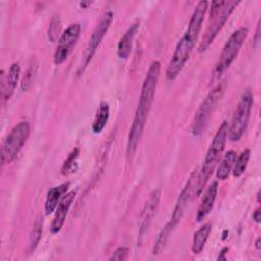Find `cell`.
Returning a JSON list of instances; mask_svg holds the SVG:
<instances>
[{
	"mask_svg": "<svg viewBox=\"0 0 261 261\" xmlns=\"http://www.w3.org/2000/svg\"><path fill=\"white\" fill-rule=\"evenodd\" d=\"M160 69H161L160 62L157 60L153 61L144 79L139 103L135 112V117H134V120L129 129V134H128V138H127L126 154L128 157H132L135 154L138 148L140 139L143 135L144 127L146 125V120L154 101L156 87H157L159 75H160Z\"/></svg>",
	"mask_w": 261,
	"mask_h": 261,
	"instance_id": "1",
	"label": "cell"
},
{
	"mask_svg": "<svg viewBox=\"0 0 261 261\" xmlns=\"http://www.w3.org/2000/svg\"><path fill=\"white\" fill-rule=\"evenodd\" d=\"M208 8L207 1H200L195 7L191 16L187 31L181 39L178 41L171 59L166 68V77L169 81L174 80L182 70L186 62L189 60L196 42L198 40L202 24L204 21L205 13Z\"/></svg>",
	"mask_w": 261,
	"mask_h": 261,
	"instance_id": "2",
	"label": "cell"
},
{
	"mask_svg": "<svg viewBox=\"0 0 261 261\" xmlns=\"http://www.w3.org/2000/svg\"><path fill=\"white\" fill-rule=\"evenodd\" d=\"M228 136V122L223 121L220 126L218 127L210 147L207 151L206 157L204 159L203 165L201 169H199V190L200 192L203 191L204 186L206 185L207 180L210 178L212 172L214 171L215 167L219 163L220 157L224 150V146Z\"/></svg>",
	"mask_w": 261,
	"mask_h": 261,
	"instance_id": "3",
	"label": "cell"
},
{
	"mask_svg": "<svg viewBox=\"0 0 261 261\" xmlns=\"http://www.w3.org/2000/svg\"><path fill=\"white\" fill-rule=\"evenodd\" d=\"M239 3L240 1H213L211 3L210 20H212V22H209L203 40L199 46L200 52H204L209 48Z\"/></svg>",
	"mask_w": 261,
	"mask_h": 261,
	"instance_id": "4",
	"label": "cell"
},
{
	"mask_svg": "<svg viewBox=\"0 0 261 261\" xmlns=\"http://www.w3.org/2000/svg\"><path fill=\"white\" fill-rule=\"evenodd\" d=\"M30 136V123L21 121L12 127L1 146V163L9 164L25 145Z\"/></svg>",
	"mask_w": 261,
	"mask_h": 261,
	"instance_id": "5",
	"label": "cell"
},
{
	"mask_svg": "<svg viewBox=\"0 0 261 261\" xmlns=\"http://www.w3.org/2000/svg\"><path fill=\"white\" fill-rule=\"evenodd\" d=\"M252 106L253 95L250 90H247L243 93L233 112L230 125H228V136L231 141H239L245 133L250 119Z\"/></svg>",
	"mask_w": 261,
	"mask_h": 261,
	"instance_id": "6",
	"label": "cell"
},
{
	"mask_svg": "<svg viewBox=\"0 0 261 261\" xmlns=\"http://www.w3.org/2000/svg\"><path fill=\"white\" fill-rule=\"evenodd\" d=\"M248 32L249 31L247 28L242 27L237 31H234L231 34V36L228 38L215 64L214 74L216 77L220 76L236 59L244 41L248 36Z\"/></svg>",
	"mask_w": 261,
	"mask_h": 261,
	"instance_id": "7",
	"label": "cell"
},
{
	"mask_svg": "<svg viewBox=\"0 0 261 261\" xmlns=\"http://www.w3.org/2000/svg\"><path fill=\"white\" fill-rule=\"evenodd\" d=\"M222 93H223V86L219 84L207 95L205 100L199 106L192 122L191 129L193 135L200 136L205 132L208 121L213 112V109L215 108V105L217 104V102L220 100Z\"/></svg>",
	"mask_w": 261,
	"mask_h": 261,
	"instance_id": "8",
	"label": "cell"
},
{
	"mask_svg": "<svg viewBox=\"0 0 261 261\" xmlns=\"http://www.w3.org/2000/svg\"><path fill=\"white\" fill-rule=\"evenodd\" d=\"M201 194L199 190V169H196L191 174L190 178L188 179L186 186L184 187L175 207L173 209V213L171 215L170 220L168 221L174 228L179 223L186 208L189 206L191 201Z\"/></svg>",
	"mask_w": 261,
	"mask_h": 261,
	"instance_id": "9",
	"label": "cell"
},
{
	"mask_svg": "<svg viewBox=\"0 0 261 261\" xmlns=\"http://www.w3.org/2000/svg\"><path fill=\"white\" fill-rule=\"evenodd\" d=\"M112 20H113V12L110 10L104 12L103 15L101 16V18L99 19V21H98L96 28L94 29V31L89 39V42H88V45H87V48L85 51V55H84L83 67L81 68L82 71L88 66V64L92 60L95 52L97 51L103 38L105 37L106 33L108 32Z\"/></svg>",
	"mask_w": 261,
	"mask_h": 261,
	"instance_id": "10",
	"label": "cell"
},
{
	"mask_svg": "<svg viewBox=\"0 0 261 261\" xmlns=\"http://www.w3.org/2000/svg\"><path fill=\"white\" fill-rule=\"evenodd\" d=\"M81 34V24L72 23L66 28L58 40V45L54 53V63H62L70 53L72 47L75 45Z\"/></svg>",
	"mask_w": 261,
	"mask_h": 261,
	"instance_id": "11",
	"label": "cell"
},
{
	"mask_svg": "<svg viewBox=\"0 0 261 261\" xmlns=\"http://www.w3.org/2000/svg\"><path fill=\"white\" fill-rule=\"evenodd\" d=\"M160 200V191L159 190H154L146 202L141 218H140V224H139V238H143V236L148 231V228L152 222V219L156 213L158 204Z\"/></svg>",
	"mask_w": 261,
	"mask_h": 261,
	"instance_id": "12",
	"label": "cell"
},
{
	"mask_svg": "<svg viewBox=\"0 0 261 261\" xmlns=\"http://www.w3.org/2000/svg\"><path fill=\"white\" fill-rule=\"evenodd\" d=\"M75 195H76L75 191L67 192L62 197L61 201L59 202L58 206L56 207L55 214H54V217H53V220L51 223V232L53 234H57L61 230V228L65 222L67 213L69 211V208L71 207V204L74 201Z\"/></svg>",
	"mask_w": 261,
	"mask_h": 261,
	"instance_id": "13",
	"label": "cell"
},
{
	"mask_svg": "<svg viewBox=\"0 0 261 261\" xmlns=\"http://www.w3.org/2000/svg\"><path fill=\"white\" fill-rule=\"evenodd\" d=\"M217 191H218V182L217 181H212L209 187L207 188L201 204L198 208V212H197V216L196 219L198 222H201L202 220H204L206 218V216L211 212L215 200H216V196H217Z\"/></svg>",
	"mask_w": 261,
	"mask_h": 261,
	"instance_id": "14",
	"label": "cell"
},
{
	"mask_svg": "<svg viewBox=\"0 0 261 261\" xmlns=\"http://www.w3.org/2000/svg\"><path fill=\"white\" fill-rule=\"evenodd\" d=\"M140 27V21H135L124 33V35L120 38L118 45H117V55L121 59H126L132 53L133 48V42L135 39V36L138 32V29Z\"/></svg>",
	"mask_w": 261,
	"mask_h": 261,
	"instance_id": "15",
	"label": "cell"
},
{
	"mask_svg": "<svg viewBox=\"0 0 261 261\" xmlns=\"http://www.w3.org/2000/svg\"><path fill=\"white\" fill-rule=\"evenodd\" d=\"M19 73H20V67L17 62H13L7 71L6 77L3 82V99L5 101L9 100L11 96L13 95L17 82L19 79Z\"/></svg>",
	"mask_w": 261,
	"mask_h": 261,
	"instance_id": "16",
	"label": "cell"
},
{
	"mask_svg": "<svg viewBox=\"0 0 261 261\" xmlns=\"http://www.w3.org/2000/svg\"><path fill=\"white\" fill-rule=\"evenodd\" d=\"M68 188H69V182H64L59 186L53 187L48 191L46 202H45L46 214H51L56 209L62 197L66 194V191L68 190Z\"/></svg>",
	"mask_w": 261,
	"mask_h": 261,
	"instance_id": "17",
	"label": "cell"
},
{
	"mask_svg": "<svg viewBox=\"0 0 261 261\" xmlns=\"http://www.w3.org/2000/svg\"><path fill=\"white\" fill-rule=\"evenodd\" d=\"M236 158H237V153L232 150L228 151L223 156V158L220 161V163L217 167V170H216V177L218 179L225 180L229 176V174L233 168Z\"/></svg>",
	"mask_w": 261,
	"mask_h": 261,
	"instance_id": "18",
	"label": "cell"
},
{
	"mask_svg": "<svg viewBox=\"0 0 261 261\" xmlns=\"http://www.w3.org/2000/svg\"><path fill=\"white\" fill-rule=\"evenodd\" d=\"M109 113H110V109H109V104L105 101L101 102L97 113L95 115L94 121L92 123V130L94 134H100L103 128L105 127L108 118H109Z\"/></svg>",
	"mask_w": 261,
	"mask_h": 261,
	"instance_id": "19",
	"label": "cell"
},
{
	"mask_svg": "<svg viewBox=\"0 0 261 261\" xmlns=\"http://www.w3.org/2000/svg\"><path fill=\"white\" fill-rule=\"evenodd\" d=\"M211 228L212 227L210 223H205L195 232L192 244V252L194 254H200L203 251L211 232Z\"/></svg>",
	"mask_w": 261,
	"mask_h": 261,
	"instance_id": "20",
	"label": "cell"
},
{
	"mask_svg": "<svg viewBox=\"0 0 261 261\" xmlns=\"http://www.w3.org/2000/svg\"><path fill=\"white\" fill-rule=\"evenodd\" d=\"M43 225H44V221H43V217L42 216H38L37 219L34 222L30 238H29V244H28V248H29V252L32 253L38 246L41 237H42V232H43Z\"/></svg>",
	"mask_w": 261,
	"mask_h": 261,
	"instance_id": "21",
	"label": "cell"
},
{
	"mask_svg": "<svg viewBox=\"0 0 261 261\" xmlns=\"http://www.w3.org/2000/svg\"><path fill=\"white\" fill-rule=\"evenodd\" d=\"M173 229H174V227L169 222H167V224L160 231V233H159V236H158V238H157V240L154 244V249H153V254L154 255H157V254L161 253L164 250V248L167 244V241H168V239H169Z\"/></svg>",
	"mask_w": 261,
	"mask_h": 261,
	"instance_id": "22",
	"label": "cell"
},
{
	"mask_svg": "<svg viewBox=\"0 0 261 261\" xmlns=\"http://www.w3.org/2000/svg\"><path fill=\"white\" fill-rule=\"evenodd\" d=\"M250 155H251V151L249 149H246L239 155L238 158H236L234 165L231 170L233 176L239 177L245 172L250 159Z\"/></svg>",
	"mask_w": 261,
	"mask_h": 261,
	"instance_id": "23",
	"label": "cell"
},
{
	"mask_svg": "<svg viewBox=\"0 0 261 261\" xmlns=\"http://www.w3.org/2000/svg\"><path fill=\"white\" fill-rule=\"evenodd\" d=\"M77 157H79V149L75 148L69 153V155L64 160V162L61 166V173L63 175H67L69 173L74 172V170L76 169V159H77Z\"/></svg>",
	"mask_w": 261,
	"mask_h": 261,
	"instance_id": "24",
	"label": "cell"
},
{
	"mask_svg": "<svg viewBox=\"0 0 261 261\" xmlns=\"http://www.w3.org/2000/svg\"><path fill=\"white\" fill-rule=\"evenodd\" d=\"M61 32V21L58 15H54L53 18L51 19L50 25H49V31H48V36L49 39L52 42H55L56 39L58 38L59 34Z\"/></svg>",
	"mask_w": 261,
	"mask_h": 261,
	"instance_id": "25",
	"label": "cell"
},
{
	"mask_svg": "<svg viewBox=\"0 0 261 261\" xmlns=\"http://www.w3.org/2000/svg\"><path fill=\"white\" fill-rule=\"evenodd\" d=\"M129 253V249L127 247H119L117 248L111 255V257L109 258L110 261H123L127 258Z\"/></svg>",
	"mask_w": 261,
	"mask_h": 261,
	"instance_id": "26",
	"label": "cell"
},
{
	"mask_svg": "<svg viewBox=\"0 0 261 261\" xmlns=\"http://www.w3.org/2000/svg\"><path fill=\"white\" fill-rule=\"evenodd\" d=\"M36 65L37 64H31V66L29 67V69L25 73V76L23 77V82H22V85H21L23 91L27 90L30 87V85L32 84V82L34 80V76H35V73H36V67H37Z\"/></svg>",
	"mask_w": 261,
	"mask_h": 261,
	"instance_id": "27",
	"label": "cell"
},
{
	"mask_svg": "<svg viewBox=\"0 0 261 261\" xmlns=\"http://www.w3.org/2000/svg\"><path fill=\"white\" fill-rule=\"evenodd\" d=\"M260 22H258L257 24V28H256V32H255V36H254V41H253V47L254 48H258L260 46V41H261V38H260Z\"/></svg>",
	"mask_w": 261,
	"mask_h": 261,
	"instance_id": "28",
	"label": "cell"
},
{
	"mask_svg": "<svg viewBox=\"0 0 261 261\" xmlns=\"http://www.w3.org/2000/svg\"><path fill=\"white\" fill-rule=\"evenodd\" d=\"M260 211H261L260 208H257V209L255 210V212L253 213V219H254L257 223H259L260 220H261V212H260Z\"/></svg>",
	"mask_w": 261,
	"mask_h": 261,
	"instance_id": "29",
	"label": "cell"
},
{
	"mask_svg": "<svg viewBox=\"0 0 261 261\" xmlns=\"http://www.w3.org/2000/svg\"><path fill=\"white\" fill-rule=\"evenodd\" d=\"M228 251V248H223L220 253H219V256L217 257V260H226V257H225V254L226 252Z\"/></svg>",
	"mask_w": 261,
	"mask_h": 261,
	"instance_id": "30",
	"label": "cell"
},
{
	"mask_svg": "<svg viewBox=\"0 0 261 261\" xmlns=\"http://www.w3.org/2000/svg\"><path fill=\"white\" fill-rule=\"evenodd\" d=\"M256 247H257V249H258V250L260 249V239H259V238H258V239H257V241H256Z\"/></svg>",
	"mask_w": 261,
	"mask_h": 261,
	"instance_id": "31",
	"label": "cell"
}]
</instances>
